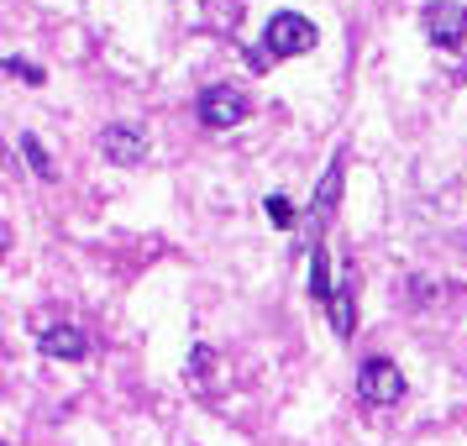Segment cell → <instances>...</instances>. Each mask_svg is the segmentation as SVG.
Here are the masks:
<instances>
[{
    "mask_svg": "<svg viewBox=\"0 0 467 446\" xmlns=\"http://www.w3.org/2000/svg\"><path fill=\"white\" fill-rule=\"evenodd\" d=\"M5 74H16L22 85H43V68H37V64H26V58H16V53L5 58Z\"/></svg>",
    "mask_w": 467,
    "mask_h": 446,
    "instance_id": "cell-11",
    "label": "cell"
},
{
    "mask_svg": "<svg viewBox=\"0 0 467 446\" xmlns=\"http://www.w3.org/2000/svg\"><path fill=\"white\" fill-rule=\"evenodd\" d=\"M316 43H320L316 22L299 16V11H278V16H268V26H263V53H268V58H295V53H310Z\"/></svg>",
    "mask_w": 467,
    "mask_h": 446,
    "instance_id": "cell-1",
    "label": "cell"
},
{
    "mask_svg": "<svg viewBox=\"0 0 467 446\" xmlns=\"http://www.w3.org/2000/svg\"><path fill=\"white\" fill-rule=\"evenodd\" d=\"M268 221H274V226H295V205H289V194H268Z\"/></svg>",
    "mask_w": 467,
    "mask_h": 446,
    "instance_id": "cell-12",
    "label": "cell"
},
{
    "mask_svg": "<svg viewBox=\"0 0 467 446\" xmlns=\"http://www.w3.org/2000/svg\"><path fill=\"white\" fill-rule=\"evenodd\" d=\"M100 152H106L110 163H142V158H148V127L116 121V127L100 131Z\"/></svg>",
    "mask_w": 467,
    "mask_h": 446,
    "instance_id": "cell-5",
    "label": "cell"
},
{
    "mask_svg": "<svg viewBox=\"0 0 467 446\" xmlns=\"http://www.w3.org/2000/svg\"><path fill=\"white\" fill-rule=\"evenodd\" d=\"M310 295L316 299H326V305H331V299H337V289H331V257H326V247H310Z\"/></svg>",
    "mask_w": 467,
    "mask_h": 446,
    "instance_id": "cell-8",
    "label": "cell"
},
{
    "mask_svg": "<svg viewBox=\"0 0 467 446\" xmlns=\"http://www.w3.org/2000/svg\"><path fill=\"white\" fill-rule=\"evenodd\" d=\"M37 347H43V358H58V362H79L89 352V337L85 326H68V320H53L37 331Z\"/></svg>",
    "mask_w": 467,
    "mask_h": 446,
    "instance_id": "cell-6",
    "label": "cell"
},
{
    "mask_svg": "<svg viewBox=\"0 0 467 446\" xmlns=\"http://www.w3.org/2000/svg\"><path fill=\"white\" fill-rule=\"evenodd\" d=\"M22 158H26V169H32V173H43V179H53V163H47V148L37 142V137H32V131L22 137Z\"/></svg>",
    "mask_w": 467,
    "mask_h": 446,
    "instance_id": "cell-10",
    "label": "cell"
},
{
    "mask_svg": "<svg viewBox=\"0 0 467 446\" xmlns=\"http://www.w3.org/2000/svg\"><path fill=\"white\" fill-rule=\"evenodd\" d=\"M326 310H331V326H337V337H341V341H352V331H358V316H352V284H341L337 299H331Z\"/></svg>",
    "mask_w": 467,
    "mask_h": 446,
    "instance_id": "cell-9",
    "label": "cell"
},
{
    "mask_svg": "<svg viewBox=\"0 0 467 446\" xmlns=\"http://www.w3.org/2000/svg\"><path fill=\"white\" fill-rule=\"evenodd\" d=\"M358 394L368 404H400L404 399V373L389 358H368L358 368Z\"/></svg>",
    "mask_w": 467,
    "mask_h": 446,
    "instance_id": "cell-3",
    "label": "cell"
},
{
    "mask_svg": "<svg viewBox=\"0 0 467 446\" xmlns=\"http://www.w3.org/2000/svg\"><path fill=\"white\" fill-rule=\"evenodd\" d=\"M337 200H341V158L326 169V179H320V190H316V211H310V232H326V221H331V211H337Z\"/></svg>",
    "mask_w": 467,
    "mask_h": 446,
    "instance_id": "cell-7",
    "label": "cell"
},
{
    "mask_svg": "<svg viewBox=\"0 0 467 446\" xmlns=\"http://www.w3.org/2000/svg\"><path fill=\"white\" fill-rule=\"evenodd\" d=\"M420 26L436 47H462L467 43V5L462 0H431L420 11Z\"/></svg>",
    "mask_w": 467,
    "mask_h": 446,
    "instance_id": "cell-2",
    "label": "cell"
},
{
    "mask_svg": "<svg viewBox=\"0 0 467 446\" xmlns=\"http://www.w3.org/2000/svg\"><path fill=\"white\" fill-rule=\"evenodd\" d=\"M247 116H253V106H247V95L236 85H211L200 95V121H205V127L226 131V127H242Z\"/></svg>",
    "mask_w": 467,
    "mask_h": 446,
    "instance_id": "cell-4",
    "label": "cell"
}]
</instances>
